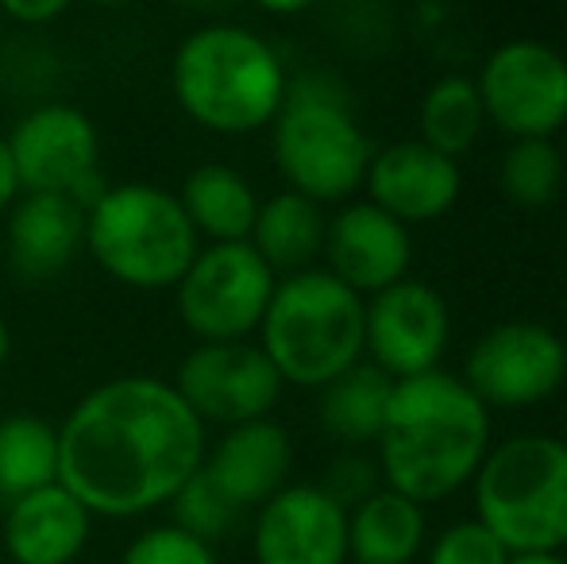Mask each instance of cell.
<instances>
[{"label":"cell","mask_w":567,"mask_h":564,"mask_svg":"<svg viewBox=\"0 0 567 564\" xmlns=\"http://www.w3.org/2000/svg\"><path fill=\"white\" fill-rule=\"evenodd\" d=\"M205 422L171 383L124 376L93 387L59 425V483L101 519L171 503L205 464Z\"/></svg>","instance_id":"1"},{"label":"cell","mask_w":567,"mask_h":564,"mask_svg":"<svg viewBox=\"0 0 567 564\" xmlns=\"http://www.w3.org/2000/svg\"><path fill=\"white\" fill-rule=\"evenodd\" d=\"M379 475L417 506L441 503L475 480L491 452V410L452 371H425L390 391L374 441Z\"/></svg>","instance_id":"2"},{"label":"cell","mask_w":567,"mask_h":564,"mask_svg":"<svg viewBox=\"0 0 567 564\" xmlns=\"http://www.w3.org/2000/svg\"><path fill=\"white\" fill-rule=\"evenodd\" d=\"M171 85L178 105L202 129L247 136L275 124L290 78L259 31L239 23H205L182 39Z\"/></svg>","instance_id":"3"},{"label":"cell","mask_w":567,"mask_h":564,"mask_svg":"<svg viewBox=\"0 0 567 564\" xmlns=\"http://www.w3.org/2000/svg\"><path fill=\"white\" fill-rule=\"evenodd\" d=\"M367 301L324 267L286 275L259 325V348L282 383L321 391L363 363Z\"/></svg>","instance_id":"4"},{"label":"cell","mask_w":567,"mask_h":564,"mask_svg":"<svg viewBox=\"0 0 567 564\" xmlns=\"http://www.w3.org/2000/svg\"><path fill=\"white\" fill-rule=\"evenodd\" d=\"M270 129L275 166L293 194L332 205L363 186L374 147L351 113L348 90L332 74L313 70L293 78Z\"/></svg>","instance_id":"5"},{"label":"cell","mask_w":567,"mask_h":564,"mask_svg":"<svg viewBox=\"0 0 567 564\" xmlns=\"http://www.w3.org/2000/svg\"><path fill=\"white\" fill-rule=\"evenodd\" d=\"M475 514L506 553H560L567 545V441L522 433L491 444L471 480Z\"/></svg>","instance_id":"6"},{"label":"cell","mask_w":567,"mask_h":564,"mask_svg":"<svg viewBox=\"0 0 567 564\" xmlns=\"http://www.w3.org/2000/svg\"><path fill=\"white\" fill-rule=\"evenodd\" d=\"M85 248L101 271L135 290H174L202 252L178 194L151 182L109 186L85 213Z\"/></svg>","instance_id":"7"},{"label":"cell","mask_w":567,"mask_h":564,"mask_svg":"<svg viewBox=\"0 0 567 564\" xmlns=\"http://www.w3.org/2000/svg\"><path fill=\"white\" fill-rule=\"evenodd\" d=\"M278 275L251 244H209L174 286L178 317L202 345H239L259 332Z\"/></svg>","instance_id":"8"},{"label":"cell","mask_w":567,"mask_h":564,"mask_svg":"<svg viewBox=\"0 0 567 564\" xmlns=\"http://www.w3.org/2000/svg\"><path fill=\"white\" fill-rule=\"evenodd\" d=\"M486 124L509 140H553L567 124V59L540 39H509L475 78Z\"/></svg>","instance_id":"9"},{"label":"cell","mask_w":567,"mask_h":564,"mask_svg":"<svg viewBox=\"0 0 567 564\" xmlns=\"http://www.w3.org/2000/svg\"><path fill=\"white\" fill-rule=\"evenodd\" d=\"M463 383L486 410H533L567 379V345L540 321H502L471 345Z\"/></svg>","instance_id":"10"},{"label":"cell","mask_w":567,"mask_h":564,"mask_svg":"<svg viewBox=\"0 0 567 564\" xmlns=\"http://www.w3.org/2000/svg\"><path fill=\"white\" fill-rule=\"evenodd\" d=\"M452 340L449 301L421 279H402L390 290L367 298L363 309V352L367 363L394 383L441 371Z\"/></svg>","instance_id":"11"},{"label":"cell","mask_w":567,"mask_h":564,"mask_svg":"<svg viewBox=\"0 0 567 564\" xmlns=\"http://www.w3.org/2000/svg\"><path fill=\"white\" fill-rule=\"evenodd\" d=\"M171 387L202 422L231 429L270 418L286 383L259 345L239 340V345H197L178 363Z\"/></svg>","instance_id":"12"},{"label":"cell","mask_w":567,"mask_h":564,"mask_svg":"<svg viewBox=\"0 0 567 564\" xmlns=\"http://www.w3.org/2000/svg\"><path fill=\"white\" fill-rule=\"evenodd\" d=\"M20 194L70 197L90 174H97V124L74 105H39L8 136Z\"/></svg>","instance_id":"13"},{"label":"cell","mask_w":567,"mask_h":564,"mask_svg":"<svg viewBox=\"0 0 567 564\" xmlns=\"http://www.w3.org/2000/svg\"><path fill=\"white\" fill-rule=\"evenodd\" d=\"M251 550L255 564H343L348 511L321 483H290L259 506Z\"/></svg>","instance_id":"14"},{"label":"cell","mask_w":567,"mask_h":564,"mask_svg":"<svg viewBox=\"0 0 567 564\" xmlns=\"http://www.w3.org/2000/svg\"><path fill=\"white\" fill-rule=\"evenodd\" d=\"M321 256L329 259L324 271L367 301L394 283L410 279L413 240L410 228L382 213L379 205L348 202L337 217H329Z\"/></svg>","instance_id":"15"},{"label":"cell","mask_w":567,"mask_h":564,"mask_svg":"<svg viewBox=\"0 0 567 564\" xmlns=\"http://www.w3.org/2000/svg\"><path fill=\"white\" fill-rule=\"evenodd\" d=\"M363 186L367 202L410 228L452 213L463 194V171L455 158L425 147L421 140H402L374 151Z\"/></svg>","instance_id":"16"},{"label":"cell","mask_w":567,"mask_h":564,"mask_svg":"<svg viewBox=\"0 0 567 564\" xmlns=\"http://www.w3.org/2000/svg\"><path fill=\"white\" fill-rule=\"evenodd\" d=\"M202 468L239 511L262 506L282 488H290L293 441L286 425H278L275 418L231 425L213 444V452H205Z\"/></svg>","instance_id":"17"},{"label":"cell","mask_w":567,"mask_h":564,"mask_svg":"<svg viewBox=\"0 0 567 564\" xmlns=\"http://www.w3.org/2000/svg\"><path fill=\"white\" fill-rule=\"evenodd\" d=\"M85 248V213L62 194H23L8 217V267L23 283H51Z\"/></svg>","instance_id":"18"},{"label":"cell","mask_w":567,"mask_h":564,"mask_svg":"<svg viewBox=\"0 0 567 564\" xmlns=\"http://www.w3.org/2000/svg\"><path fill=\"white\" fill-rule=\"evenodd\" d=\"M90 530L93 514L62 483H51L8 503L4 550L16 564H74Z\"/></svg>","instance_id":"19"},{"label":"cell","mask_w":567,"mask_h":564,"mask_svg":"<svg viewBox=\"0 0 567 564\" xmlns=\"http://www.w3.org/2000/svg\"><path fill=\"white\" fill-rule=\"evenodd\" d=\"M425 534V506L390 488H379L348 511V557L355 564H413Z\"/></svg>","instance_id":"20"},{"label":"cell","mask_w":567,"mask_h":564,"mask_svg":"<svg viewBox=\"0 0 567 564\" xmlns=\"http://www.w3.org/2000/svg\"><path fill=\"white\" fill-rule=\"evenodd\" d=\"M324 233H329L324 205L309 202L293 189H282V194L259 202V217H255L247 244L259 252L270 271L286 279V275L313 267V259L324 252Z\"/></svg>","instance_id":"21"},{"label":"cell","mask_w":567,"mask_h":564,"mask_svg":"<svg viewBox=\"0 0 567 564\" xmlns=\"http://www.w3.org/2000/svg\"><path fill=\"white\" fill-rule=\"evenodd\" d=\"M189 225L197 236H209L213 244H244L251 240L259 197L251 182L225 163H205L186 174L178 194Z\"/></svg>","instance_id":"22"},{"label":"cell","mask_w":567,"mask_h":564,"mask_svg":"<svg viewBox=\"0 0 567 564\" xmlns=\"http://www.w3.org/2000/svg\"><path fill=\"white\" fill-rule=\"evenodd\" d=\"M390 391L394 379L382 376L374 363H355L329 387H321V425L348 449L374 444L386 422Z\"/></svg>","instance_id":"23"},{"label":"cell","mask_w":567,"mask_h":564,"mask_svg":"<svg viewBox=\"0 0 567 564\" xmlns=\"http://www.w3.org/2000/svg\"><path fill=\"white\" fill-rule=\"evenodd\" d=\"M59 483V429L43 418L12 414L0 422V499L12 503Z\"/></svg>","instance_id":"24"},{"label":"cell","mask_w":567,"mask_h":564,"mask_svg":"<svg viewBox=\"0 0 567 564\" xmlns=\"http://www.w3.org/2000/svg\"><path fill=\"white\" fill-rule=\"evenodd\" d=\"M417 121H421L417 140L460 163V155H467V151L475 147L486 124L475 78L449 74V78H441V82H433L425 98H421Z\"/></svg>","instance_id":"25"},{"label":"cell","mask_w":567,"mask_h":564,"mask_svg":"<svg viewBox=\"0 0 567 564\" xmlns=\"http://www.w3.org/2000/svg\"><path fill=\"white\" fill-rule=\"evenodd\" d=\"M498 186L522 209H545L564 189V155L553 140H514L498 163Z\"/></svg>","instance_id":"26"},{"label":"cell","mask_w":567,"mask_h":564,"mask_svg":"<svg viewBox=\"0 0 567 564\" xmlns=\"http://www.w3.org/2000/svg\"><path fill=\"white\" fill-rule=\"evenodd\" d=\"M171 506H174V526L186 530V534H194L197 542H205V545H213L217 537H225L228 530L236 526L239 514H244L225 495V491L205 475V468L171 499Z\"/></svg>","instance_id":"27"},{"label":"cell","mask_w":567,"mask_h":564,"mask_svg":"<svg viewBox=\"0 0 567 564\" xmlns=\"http://www.w3.org/2000/svg\"><path fill=\"white\" fill-rule=\"evenodd\" d=\"M120 564H217V557H213V545L197 542L186 530L155 526V530H143L127 545Z\"/></svg>","instance_id":"28"},{"label":"cell","mask_w":567,"mask_h":564,"mask_svg":"<svg viewBox=\"0 0 567 564\" xmlns=\"http://www.w3.org/2000/svg\"><path fill=\"white\" fill-rule=\"evenodd\" d=\"M509 553L478 519L452 522L433 542L425 564H506Z\"/></svg>","instance_id":"29"},{"label":"cell","mask_w":567,"mask_h":564,"mask_svg":"<svg viewBox=\"0 0 567 564\" xmlns=\"http://www.w3.org/2000/svg\"><path fill=\"white\" fill-rule=\"evenodd\" d=\"M324 491H329L332 499L348 511V506H359L367 495H374V468H371V460H363V457H340L337 464H332V472H329V480L321 483Z\"/></svg>","instance_id":"30"},{"label":"cell","mask_w":567,"mask_h":564,"mask_svg":"<svg viewBox=\"0 0 567 564\" xmlns=\"http://www.w3.org/2000/svg\"><path fill=\"white\" fill-rule=\"evenodd\" d=\"M62 12H66L62 0H35V4H31V0H8V4L0 8V16H8V20H16V23H31V28L59 20Z\"/></svg>","instance_id":"31"},{"label":"cell","mask_w":567,"mask_h":564,"mask_svg":"<svg viewBox=\"0 0 567 564\" xmlns=\"http://www.w3.org/2000/svg\"><path fill=\"white\" fill-rule=\"evenodd\" d=\"M20 202V178H16L12 166V151H8V140L0 136V213L12 209Z\"/></svg>","instance_id":"32"},{"label":"cell","mask_w":567,"mask_h":564,"mask_svg":"<svg viewBox=\"0 0 567 564\" xmlns=\"http://www.w3.org/2000/svg\"><path fill=\"white\" fill-rule=\"evenodd\" d=\"M506 564H567L564 553H514Z\"/></svg>","instance_id":"33"},{"label":"cell","mask_w":567,"mask_h":564,"mask_svg":"<svg viewBox=\"0 0 567 564\" xmlns=\"http://www.w3.org/2000/svg\"><path fill=\"white\" fill-rule=\"evenodd\" d=\"M8 352H12V332H8L4 317H0V368L8 363Z\"/></svg>","instance_id":"34"}]
</instances>
